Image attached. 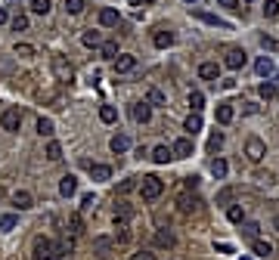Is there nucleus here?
Masks as SVG:
<instances>
[{
  "label": "nucleus",
  "mask_w": 279,
  "mask_h": 260,
  "mask_svg": "<svg viewBox=\"0 0 279 260\" xmlns=\"http://www.w3.org/2000/svg\"><path fill=\"white\" fill-rule=\"evenodd\" d=\"M162 192H165V180H162V177H155V174L143 177V183H140V195H143V201H155Z\"/></svg>",
  "instance_id": "obj_1"
},
{
  "label": "nucleus",
  "mask_w": 279,
  "mask_h": 260,
  "mask_svg": "<svg viewBox=\"0 0 279 260\" xmlns=\"http://www.w3.org/2000/svg\"><path fill=\"white\" fill-rule=\"evenodd\" d=\"M264 155H267V142H264L261 136H248V139H245V158H248L251 164H261Z\"/></svg>",
  "instance_id": "obj_2"
},
{
  "label": "nucleus",
  "mask_w": 279,
  "mask_h": 260,
  "mask_svg": "<svg viewBox=\"0 0 279 260\" xmlns=\"http://www.w3.org/2000/svg\"><path fill=\"white\" fill-rule=\"evenodd\" d=\"M31 257L34 260H56V242L53 239H34V248H31Z\"/></svg>",
  "instance_id": "obj_3"
},
{
  "label": "nucleus",
  "mask_w": 279,
  "mask_h": 260,
  "mask_svg": "<svg viewBox=\"0 0 279 260\" xmlns=\"http://www.w3.org/2000/svg\"><path fill=\"white\" fill-rule=\"evenodd\" d=\"M50 68H53V74H56L59 81H71L74 78V68H71V62L65 56H53L50 59Z\"/></svg>",
  "instance_id": "obj_4"
},
{
  "label": "nucleus",
  "mask_w": 279,
  "mask_h": 260,
  "mask_svg": "<svg viewBox=\"0 0 279 260\" xmlns=\"http://www.w3.org/2000/svg\"><path fill=\"white\" fill-rule=\"evenodd\" d=\"M0 127H4L7 133H16L22 127V108H7L4 115H0Z\"/></svg>",
  "instance_id": "obj_5"
},
{
  "label": "nucleus",
  "mask_w": 279,
  "mask_h": 260,
  "mask_svg": "<svg viewBox=\"0 0 279 260\" xmlns=\"http://www.w3.org/2000/svg\"><path fill=\"white\" fill-rule=\"evenodd\" d=\"M137 68V56L134 53H118V59L112 62V71L115 74H131Z\"/></svg>",
  "instance_id": "obj_6"
},
{
  "label": "nucleus",
  "mask_w": 279,
  "mask_h": 260,
  "mask_svg": "<svg viewBox=\"0 0 279 260\" xmlns=\"http://www.w3.org/2000/svg\"><path fill=\"white\" fill-rule=\"evenodd\" d=\"M131 118H134L137 124H149V121H152V105H149L146 99L134 102V105H131Z\"/></svg>",
  "instance_id": "obj_7"
},
{
  "label": "nucleus",
  "mask_w": 279,
  "mask_h": 260,
  "mask_svg": "<svg viewBox=\"0 0 279 260\" xmlns=\"http://www.w3.org/2000/svg\"><path fill=\"white\" fill-rule=\"evenodd\" d=\"M152 245L162 248V251H171V248L177 245V236H174L171 229H155V233H152Z\"/></svg>",
  "instance_id": "obj_8"
},
{
  "label": "nucleus",
  "mask_w": 279,
  "mask_h": 260,
  "mask_svg": "<svg viewBox=\"0 0 279 260\" xmlns=\"http://www.w3.org/2000/svg\"><path fill=\"white\" fill-rule=\"evenodd\" d=\"M255 71H258V78H261V81H270L273 74H276V65H273L270 56H258V59H255Z\"/></svg>",
  "instance_id": "obj_9"
},
{
  "label": "nucleus",
  "mask_w": 279,
  "mask_h": 260,
  "mask_svg": "<svg viewBox=\"0 0 279 260\" xmlns=\"http://www.w3.org/2000/svg\"><path fill=\"white\" fill-rule=\"evenodd\" d=\"M131 205L128 201H118V208H115V229H128V223H131Z\"/></svg>",
  "instance_id": "obj_10"
},
{
  "label": "nucleus",
  "mask_w": 279,
  "mask_h": 260,
  "mask_svg": "<svg viewBox=\"0 0 279 260\" xmlns=\"http://www.w3.org/2000/svg\"><path fill=\"white\" fill-rule=\"evenodd\" d=\"M248 62V56H245V50H230L226 56H223V65L230 68V71H239V68H242Z\"/></svg>",
  "instance_id": "obj_11"
},
{
  "label": "nucleus",
  "mask_w": 279,
  "mask_h": 260,
  "mask_svg": "<svg viewBox=\"0 0 279 260\" xmlns=\"http://www.w3.org/2000/svg\"><path fill=\"white\" fill-rule=\"evenodd\" d=\"M171 152H174V158H189V155H192V139H189V136H180V139H174Z\"/></svg>",
  "instance_id": "obj_12"
},
{
  "label": "nucleus",
  "mask_w": 279,
  "mask_h": 260,
  "mask_svg": "<svg viewBox=\"0 0 279 260\" xmlns=\"http://www.w3.org/2000/svg\"><path fill=\"white\" fill-rule=\"evenodd\" d=\"M13 208H19V211L34 208V195H31L28 189H16V192H13Z\"/></svg>",
  "instance_id": "obj_13"
},
{
  "label": "nucleus",
  "mask_w": 279,
  "mask_h": 260,
  "mask_svg": "<svg viewBox=\"0 0 279 260\" xmlns=\"http://www.w3.org/2000/svg\"><path fill=\"white\" fill-rule=\"evenodd\" d=\"M109 149H112L115 155H124L128 149H131V136H128V133H115L112 142H109Z\"/></svg>",
  "instance_id": "obj_14"
},
{
  "label": "nucleus",
  "mask_w": 279,
  "mask_h": 260,
  "mask_svg": "<svg viewBox=\"0 0 279 260\" xmlns=\"http://www.w3.org/2000/svg\"><path fill=\"white\" fill-rule=\"evenodd\" d=\"M198 78L202 81H217L220 78V65L217 62H202L198 65Z\"/></svg>",
  "instance_id": "obj_15"
},
{
  "label": "nucleus",
  "mask_w": 279,
  "mask_h": 260,
  "mask_svg": "<svg viewBox=\"0 0 279 260\" xmlns=\"http://www.w3.org/2000/svg\"><path fill=\"white\" fill-rule=\"evenodd\" d=\"M183 130H186V136H195L202 130V115H198V111H189L186 121H183Z\"/></svg>",
  "instance_id": "obj_16"
},
{
  "label": "nucleus",
  "mask_w": 279,
  "mask_h": 260,
  "mask_svg": "<svg viewBox=\"0 0 279 260\" xmlns=\"http://www.w3.org/2000/svg\"><path fill=\"white\" fill-rule=\"evenodd\" d=\"M118 22H121V16H118V10H112V7L99 10V25H103V28H118Z\"/></svg>",
  "instance_id": "obj_17"
},
{
  "label": "nucleus",
  "mask_w": 279,
  "mask_h": 260,
  "mask_svg": "<svg viewBox=\"0 0 279 260\" xmlns=\"http://www.w3.org/2000/svg\"><path fill=\"white\" fill-rule=\"evenodd\" d=\"M214 118H217V124H230V121L236 118L233 102H220V105H217V111H214Z\"/></svg>",
  "instance_id": "obj_18"
},
{
  "label": "nucleus",
  "mask_w": 279,
  "mask_h": 260,
  "mask_svg": "<svg viewBox=\"0 0 279 260\" xmlns=\"http://www.w3.org/2000/svg\"><path fill=\"white\" fill-rule=\"evenodd\" d=\"M149 158H152L155 164H168V161L174 158V152H171V146H155L152 152H149Z\"/></svg>",
  "instance_id": "obj_19"
},
{
  "label": "nucleus",
  "mask_w": 279,
  "mask_h": 260,
  "mask_svg": "<svg viewBox=\"0 0 279 260\" xmlns=\"http://www.w3.org/2000/svg\"><path fill=\"white\" fill-rule=\"evenodd\" d=\"M74 192H78V180H74L71 174H65V177L59 180V195H62V198H71Z\"/></svg>",
  "instance_id": "obj_20"
},
{
  "label": "nucleus",
  "mask_w": 279,
  "mask_h": 260,
  "mask_svg": "<svg viewBox=\"0 0 279 260\" xmlns=\"http://www.w3.org/2000/svg\"><path fill=\"white\" fill-rule=\"evenodd\" d=\"M87 170H90V180L93 183H106L112 177V167L109 164H87Z\"/></svg>",
  "instance_id": "obj_21"
},
{
  "label": "nucleus",
  "mask_w": 279,
  "mask_h": 260,
  "mask_svg": "<svg viewBox=\"0 0 279 260\" xmlns=\"http://www.w3.org/2000/svg\"><path fill=\"white\" fill-rule=\"evenodd\" d=\"M152 44H155L158 50H168V47L174 44V31H165V28L155 31V34H152Z\"/></svg>",
  "instance_id": "obj_22"
},
{
  "label": "nucleus",
  "mask_w": 279,
  "mask_h": 260,
  "mask_svg": "<svg viewBox=\"0 0 279 260\" xmlns=\"http://www.w3.org/2000/svg\"><path fill=\"white\" fill-rule=\"evenodd\" d=\"M146 102H149L152 108H155V105L162 108V105H168V96H165V90H158V87H149V90H146Z\"/></svg>",
  "instance_id": "obj_23"
},
{
  "label": "nucleus",
  "mask_w": 279,
  "mask_h": 260,
  "mask_svg": "<svg viewBox=\"0 0 279 260\" xmlns=\"http://www.w3.org/2000/svg\"><path fill=\"white\" fill-rule=\"evenodd\" d=\"M81 44H84V47H90V50H99L103 34H99V31H93V28H87V31L81 34Z\"/></svg>",
  "instance_id": "obj_24"
},
{
  "label": "nucleus",
  "mask_w": 279,
  "mask_h": 260,
  "mask_svg": "<svg viewBox=\"0 0 279 260\" xmlns=\"http://www.w3.org/2000/svg\"><path fill=\"white\" fill-rule=\"evenodd\" d=\"M99 56H103L106 62H115V59H118V44H115V41H103V44H99Z\"/></svg>",
  "instance_id": "obj_25"
},
{
  "label": "nucleus",
  "mask_w": 279,
  "mask_h": 260,
  "mask_svg": "<svg viewBox=\"0 0 279 260\" xmlns=\"http://www.w3.org/2000/svg\"><path fill=\"white\" fill-rule=\"evenodd\" d=\"M93 251H96V257H109V254H112V239L96 236V239H93Z\"/></svg>",
  "instance_id": "obj_26"
},
{
  "label": "nucleus",
  "mask_w": 279,
  "mask_h": 260,
  "mask_svg": "<svg viewBox=\"0 0 279 260\" xmlns=\"http://www.w3.org/2000/svg\"><path fill=\"white\" fill-rule=\"evenodd\" d=\"M192 16H195V19H202L205 25H217V28H230V22H223L220 16H211V13H202V10H195Z\"/></svg>",
  "instance_id": "obj_27"
},
{
  "label": "nucleus",
  "mask_w": 279,
  "mask_h": 260,
  "mask_svg": "<svg viewBox=\"0 0 279 260\" xmlns=\"http://www.w3.org/2000/svg\"><path fill=\"white\" fill-rule=\"evenodd\" d=\"M99 121L103 124H115L118 121V108L115 105H99Z\"/></svg>",
  "instance_id": "obj_28"
},
{
  "label": "nucleus",
  "mask_w": 279,
  "mask_h": 260,
  "mask_svg": "<svg viewBox=\"0 0 279 260\" xmlns=\"http://www.w3.org/2000/svg\"><path fill=\"white\" fill-rule=\"evenodd\" d=\"M251 251H255L258 257H264V260H267V257L273 254V245H270V242H264V239H255V242H251Z\"/></svg>",
  "instance_id": "obj_29"
},
{
  "label": "nucleus",
  "mask_w": 279,
  "mask_h": 260,
  "mask_svg": "<svg viewBox=\"0 0 279 260\" xmlns=\"http://www.w3.org/2000/svg\"><path fill=\"white\" fill-rule=\"evenodd\" d=\"M233 198H236V189H233V186H223V189L217 192V205H220V208H230Z\"/></svg>",
  "instance_id": "obj_30"
},
{
  "label": "nucleus",
  "mask_w": 279,
  "mask_h": 260,
  "mask_svg": "<svg viewBox=\"0 0 279 260\" xmlns=\"http://www.w3.org/2000/svg\"><path fill=\"white\" fill-rule=\"evenodd\" d=\"M53 10V0H31V13L34 16H47Z\"/></svg>",
  "instance_id": "obj_31"
},
{
  "label": "nucleus",
  "mask_w": 279,
  "mask_h": 260,
  "mask_svg": "<svg viewBox=\"0 0 279 260\" xmlns=\"http://www.w3.org/2000/svg\"><path fill=\"white\" fill-rule=\"evenodd\" d=\"M44 155H47V161H59V158H62V146H59L56 139H50L47 149H44Z\"/></svg>",
  "instance_id": "obj_32"
},
{
  "label": "nucleus",
  "mask_w": 279,
  "mask_h": 260,
  "mask_svg": "<svg viewBox=\"0 0 279 260\" xmlns=\"http://www.w3.org/2000/svg\"><path fill=\"white\" fill-rule=\"evenodd\" d=\"M71 251H74V242H71L68 236H65L62 242H56V260H62V257H68Z\"/></svg>",
  "instance_id": "obj_33"
},
{
  "label": "nucleus",
  "mask_w": 279,
  "mask_h": 260,
  "mask_svg": "<svg viewBox=\"0 0 279 260\" xmlns=\"http://www.w3.org/2000/svg\"><path fill=\"white\" fill-rule=\"evenodd\" d=\"M189 108H192V111H202V108H205V93H202V90H192V93H189Z\"/></svg>",
  "instance_id": "obj_34"
},
{
  "label": "nucleus",
  "mask_w": 279,
  "mask_h": 260,
  "mask_svg": "<svg viewBox=\"0 0 279 260\" xmlns=\"http://www.w3.org/2000/svg\"><path fill=\"white\" fill-rule=\"evenodd\" d=\"M37 133H41V136H47V139H50V136L56 133L53 121H50V118H37Z\"/></svg>",
  "instance_id": "obj_35"
},
{
  "label": "nucleus",
  "mask_w": 279,
  "mask_h": 260,
  "mask_svg": "<svg viewBox=\"0 0 279 260\" xmlns=\"http://www.w3.org/2000/svg\"><path fill=\"white\" fill-rule=\"evenodd\" d=\"M226 220H230V223H245V211L239 208V205H230V208H226Z\"/></svg>",
  "instance_id": "obj_36"
},
{
  "label": "nucleus",
  "mask_w": 279,
  "mask_h": 260,
  "mask_svg": "<svg viewBox=\"0 0 279 260\" xmlns=\"http://www.w3.org/2000/svg\"><path fill=\"white\" fill-rule=\"evenodd\" d=\"M258 93H261L264 99H273V96H279V90H276V84H273V81H264V84L258 87Z\"/></svg>",
  "instance_id": "obj_37"
},
{
  "label": "nucleus",
  "mask_w": 279,
  "mask_h": 260,
  "mask_svg": "<svg viewBox=\"0 0 279 260\" xmlns=\"http://www.w3.org/2000/svg\"><path fill=\"white\" fill-rule=\"evenodd\" d=\"M226 170H230V167H226V161H223V158H214V161H211V174H214L217 180H223V177H226Z\"/></svg>",
  "instance_id": "obj_38"
},
{
  "label": "nucleus",
  "mask_w": 279,
  "mask_h": 260,
  "mask_svg": "<svg viewBox=\"0 0 279 260\" xmlns=\"http://www.w3.org/2000/svg\"><path fill=\"white\" fill-rule=\"evenodd\" d=\"M65 13L68 16H81L84 13V0H65Z\"/></svg>",
  "instance_id": "obj_39"
},
{
  "label": "nucleus",
  "mask_w": 279,
  "mask_h": 260,
  "mask_svg": "<svg viewBox=\"0 0 279 260\" xmlns=\"http://www.w3.org/2000/svg\"><path fill=\"white\" fill-rule=\"evenodd\" d=\"M258 233H261L258 223H251V220H245V223H242V236H245V239H251V242H255V239H258Z\"/></svg>",
  "instance_id": "obj_40"
},
{
  "label": "nucleus",
  "mask_w": 279,
  "mask_h": 260,
  "mask_svg": "<svg viewBox=\"0 0 279 260\" xmlns=\"http://www.w3.org/2000/svg\"><path fill=\"white\" fill-rule=\"evenodd\" d=\"M16 223H19V217H16V214L0 217V233H10V229H16Z\"/></svg>",
  "instance_id": "obj_41"
},
{
  "label": "nucleus",
  "mask_w": 279,
  "mask_h": 260,
  "mask_svg": "<svg viewBox=\"0 0 279 260\" xmlns=\"http://www.w3.org/2000/svg\"><path fill=\"white\" fill-rule=\"evenodd\" d=\"M68 226H71V236H81V233H84V223H81V214H71V220H68Z\"/></svg>",
  "instance_id": "obj_42"
},
{
  "label": "nucleus",
  "mask_w": 279,
  "mask_h": 260,
  "mask_svg": "<svg viewBox=\"0 0 279 260\" xmlns=\"http://www.w3.org/2000/svg\"><path fill=\"white\" fill-rule=\"evenodd\" d=\"M13 53H16L19 59H28V56H34V47H31V44H16Z\"/></svg>",
  "instance_id": "obj_43"
},
{
  "label": "nucleus",
  "mask_w": 279,
  "mask_h": 260,
  "mask_svg": "<svg viewBox=\"0 0 279 260\" xmlns=\"http://www.w3.org/2000/svg\"><path fill=\"white\" fill-rule=\"evenodd\" d=\"M220 146H223V133H220V130H214V133L208 136V149H211V152H217Z\"/></svg>",
  "instance_id": "obj_44"
},
{
  "label": "nucleus",
  "mask_w": 279,
  "mask_h": 260,
  "mask_svg": "<svg viewBox=\"0 0 279 260\" xmlns=\"http://www.w3.org/2000/svg\"><path fill=\"white\" fill-rule=\"evenodd\" d=\"M10 25H13V31H28V16H13Z\"/></svg>",
  "instance_id": "obj_45"
},
{
  "label": "nucleus",
  "mask_w": 279,
  "mask_h": 260,
  "mask_svg": "<svg viewBox=\"0 0 279 260\" xmlns=\"http://www.w3.org/2000/svg\"><path fill=\"white\" fill-rule=\"evenodd\" d=\"M16 71V62L10 56H0V74H13Z\"/></svg>",
  "instance_id": "obj_46"
},
{
  "label": "nucleus",
  "mask_w": 279,
  "mask_h": 260,
  "mask_svg": "<svg viewBox=\"0 0 279 260\" xmlns=\"http://www.w3.org/2000/svg\"><path fill=\"white\" fill-rule=\"evenodd\" d=\"M264 16H267V19H276V16H279V4H276V0H267Z\"/></svg>",
  "instance_id": "obj_47"
},
{
  "label": "nucleus",
  "mask_w": 279,
  "mask_h": 260,
  "mask_svg": "<svg viewBox=\"0 0 279 260\" xmlns=\"http://www.w3.org/2000/svg\"><path fill=\"white\" fill-rule=\"evenodd\" d=\"M93 205H96L93 195H84V198H81V211H93Z\"/></svg>",
  "instance_id": "obj_48"
},
{
  "label": "nucleus",
  "mask_w": 279,
  "mask_h": 260,
  "mask_svg": "<svg viewBox=\"0 0 279 260\" xmlns=\"http://www.w3.org/2000/svg\"><path fill=\"white\" fill-rule=\"evenodd\" d=\"M131 260H155V254L152 251H137V254H131Z\"/></svg>",
  "instance_id": "obj_49"
},
{
  "label": "nucleus",
  "mask_w": 279,
  "mask_h": 260,
  "mask_svg": "<svg viewBox=\"0 0 279 260\" xmlns=\"http://www.w3.org/2000/svg\"><path fill=\"white\" fill-rule=\"evenodd\" d=\"M261 47L264 50H276V41H273V37H261Z\"/></svg>",
  "instance_id": "obj_50"
},
{
  "label": "nucleus",
  "mask_w": 279,
  "mask_h": 260,
  "mask_svg": "<svg viewBox=\"0 0 279 260\" xmlns=\"http://www.w3.org/2000/svg\"><path fill=\"white\" fill-rule=\"evenodd\" d=\"M220 7H226V10H239V0H217Z\"/></svg>",
  "instance_id": "obj_51"
},
{
  "label": "nucleus",
  "mask_w": 279,
  "mask_h": 260,
  "mask_svg": "<svg viewBox=\"0 0 279 260\" xmlns=\"http://www.w3.org/2000/svg\"><path fill=\"white\" fill-rule=\"evenodd\" d=\"M131 189H134V180H124L121 186H118V192H131Z\"/></svg>",
  "instance_id": "obj_52"
},
{
  "label": "nucleus",
  "mask_w": 279,
  "mask_h": 260,
  "mask_svg": "<svg viewBox=\"0 0 279 260\" xmlns=\"http://www.w3.org/2000/svg\"><path fill=\"white\" fill-rule=\"evenodd\" d=\"M214 248H217V251H220V254H230V251H233V245H226V242H217V245H214Z\"/></svg>",
  "instance_id": "obj_53"
},
{
  "label": "nucleus",
  "mask_w": 279,
  "mask_h": 260,
  "mask_svg": "<svg viewBox=\"0 0 279 260\" xmlns=\"http://www.w3.org/2000/svg\"><path fill=\"white\" fill-rule=\"evenodd\" d=\"M242 111H245V115H255V111H258V105H255V102H245V108H242Z\"/></svg>",
  "instance_id": "obj_54"
},
{
  "label": "nucleus",
  "mask_w": 279,
  "mask_h": 260,
  "mask_svg": "<svg viewBox=\"0 0 279 260\" xmlns=\"http://www.w3.org/2000/svg\"><path fill=\"white\" fill-rule=\"evenodd\" d=\"M7 22H10V13H7L4 7H0V25H7Z\"/></svg>",
  "instance_id": "obj_55"
},
{
  "label": "nucleus",
  "mask_w": 279,
  "mask_h": 260,
  "mask_svg": "<svg viewBox=\"0 0 279 260\" xmlns=\"http://www.w3.org/2000/svg\"><path fill=\"white\" fill-rule=\"evenodd\" d=\"M273 229H276V233H279V214H276V217H273Z\"/></svg>",
  "instance_id": "obj_56"
},
{
  "label": "nucleus",
  "mask_w": 279,
  "mask_h": 260,
  "mask_svg": "<svg viewBox=\"0 0 279 260\" xmlns=\"http://www.w3.org/2000/svg\"><path fill=\"white\" fill-rule=\"evenodd\" d=\"M242 4H255V0H242Z\"/></svg>",
  "instance_id": "obj_57"
},
{
  "label": "nucleus",
  "mask_w": 279,
  "mask_h": 260,
  "mask_svg": "<svg viewBox=\"0 0 279 260\" xmlns=\"http://www.w3.org/2000/svg\"><path fill=\"white\" fill-rule=\"evenodd\" d=\"M186 4H198V0H186Z\"/></svg>",
  "instance_id": "obj_58"
},
{
  "label": "nucleus",
  "mask_w": 279,
  "mask_h": 260,
  "mask_svg": "<svg viewBox=\"0 0 279 260\" xmlns=\"http://www.w3.org/2000/svg\"><path fill=\"white\" fill-rule=\"evenodd\" d=\"M239 260H251V257H239Z\"/></svg>",
  "instance_id": "obj_59"
},
{
  "label": "nucleus",
  "mask_w": 279,
  "mask_h": 260,
  "mask_svg": "<svg viewBox=\"0 0 279 260\" xmlns=\"http://www.w3.org/2000/svg\"><path fill=\"white\" fill-rule=\"evenodd\" d=\"M143 4H146V0H143Z\"/></svg>",
  "instance_id": "obj_60"
},
{
  "label": "nucleus",
  "mask_w": 279,
  "mask_h": 260,
  "mask_svg": "<svg viewBox=\"0 0 279 260\" xmlns=\"http://www.w3.org/2000/svg\"><path fill=\"white\" fill-rule=\"evenodd\" d=\"M276 99H279V96H276Z\"/></svg>",
  "instance_id": "obj_61"
}]
</instances>
